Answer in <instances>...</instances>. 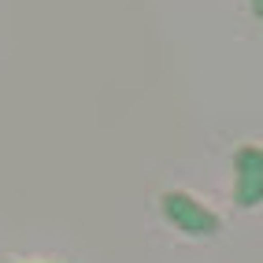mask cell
<instances>
[{"label":"cell","instance_id":"obj_2","mask_svg":"<svg viewBox=\"0 0 263 263\" xmlns=\"http://www.w3.org/2000/svg\"><path fill=\"white\" fill-rule=\"evenodd\" d=\"M234 200L241 208H256L263 200V152L256 145H245L234 156Z\"/></svg>","mask_w":263,"mask_h":263},{"label":"cell","instance_id":"obj_1","mask_svg":"<svg viewBox=\"0 0 263 263\" xmlns=\"http://www.w3.org/2000/svg\"><path fill=\"white\" fill-rule=\"evenodd\" d=\"M160 212H163V219L174 226V230H182L189 237H215L222 230V222H219V215L212 208L200 204L197 197H189V193H182V189H167L163 193Z\"/></svg>","mask_w":263,"mask_h":263}]
</instances>
